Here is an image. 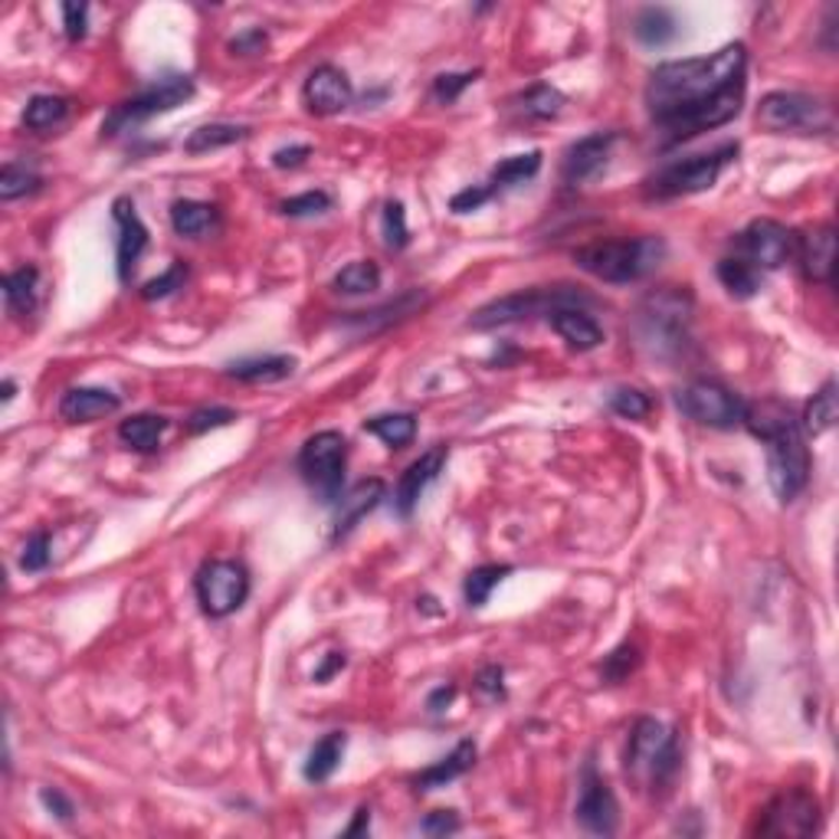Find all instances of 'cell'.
<instances>
[{"label": "cell", "instance_id": "obj_36", "mask_svg": "<svg viewBox=\"0 0 839 839\" xmlns=\"http://www.w3.org/2000/svg\"><path fill=\"white\" fill-rule=\"evenodd\" d=\"M512 574V564H482L475 571L466 574V584H462V597H466V607L479 610L488 603L492 590L506 581Z\"/></svg>", "mask_w": 839, "mask_h": 839}, {"label": "cell", "instance_id": "obj_20", "mask_svg": "<svg viewBox=\"0 0 839 839\" xmlns=\"http://www.w3.org/2000/svg\"><path fill=\"white\" fill-rule=\"evenodd\" d=\"M384 492H387V485H384L381 479H365V482H358L352 492H345L339 501H334V506H339V509H334L331 542H342V538H348V535H352V532L361 525V519L381 506Z\"/></svg>", "mask_w": 839, "mask_h": 839}, {"label": "cell", "instance_id": "obj_7", "mask_svg": "<svg viewBox=\"0 0 839 839\" xmlns=\"http://www.w3.org/2000/svg\"><path fill=\"white\" fill-rule=\"evenodd\" d=\"M758 125L771 135H829L832 109L806 92H767L758 105Z\"/></svg>", "mask_w": 839, "mask_h": 839}, {"label": "cell", "instance_id": "obj_25", "mask_svg": "<svg viewBox=\"0 0 839 839\" xmlns=\"http://www.w3.org/2000/svg\"><path fill=\"white\" fill-rule=\"evenodd\" d=\"M538 171H542V151L512 154V157L498 161V164L492 167V175H488V181H485L482 188L488 191V198H498V194H506V191H512V188L532 181Z\"/></svg>", "mask_w": 839, "mask_h": 839}, {"label": "cell", "instance_id": "obj_49", "mask_svg": "<svg viewBox=\"0 0 839 839\" xmlns=\"http://www.w3.org/2000/svg\"><path fill=\"white\" fill-rule=\"evenodd\" d=\"M63 27H66V40L79 43L89 30V8L86 4H63Z\"/></svg>", "mask_w": 839, "mask_h": 839}, {"label": "cell", "instance_id": "obj_17", "mask_svg": "<svg viewBox=\"0 0 839 839\" xmlns=\"http://www.w3.org/2000/svg\"><path fill=\"white\" fill-rule=\"evenodd\" d=\"M352 79L339 66H315L302 86V102L312 115H339L352 105Z\"/></svg>", "mask_w": 839, "mask_h": 839}, {"label": "cell", "instance_id": "obj_58", "mask_svg": "<svg viewBox=\"0 0 839 839\" xmlns=\"http://www.w3.org/2000/svg\"><path fill=\"white\" fill-rule=\"evenodd\" d=\"M368 826H371V810H368V806H361V810H358V816H355V823H352L345 832H348V836H358V832H368Z\"/></svg>", "mask_w": 839, "mask_h": 839}, {"label": "cell", "instance_id": "obj_39", "mask_svg": "<svg viewBox=\"0 0 839 839\" xmlns=\"http://www.w3.org/2000/svg\"><path fill=\"white\" fill-rule=\"evenodd\" d=\"M381 285V269L371 259L348 263L339 276H334V292L342 295H368Z\"/></svg>", "mask_w": 839, "mask_h": 839}, {"label": "cell", "instance_id": "obj_13", "mask_svg": "<svg viewBox=\"0 0 839 839\" xmlns=\"http://www.w3.org/2000/svg\"><path fill=\"white\" fill-rule=\"evenodd\" d=\"M816 826H819V800L803 787H790L761 810L754 832L758 836H810V832H816Z\"/></svg>", "mask_w": 839, "mask_h": 839}, {"label": "cell", "instance_id": "obj_28", "mask_svg": "<svg viewBox=\"0 0 839 839\" xmlns=\"http://www.w3.org/2000/svg\"><path fill=\"white\" fill-rule=\"evenodd\" d=\"M167 423L171 420L161 417V414H135V417L122 420L118 440L135 453H154L161 446V436H164Z\"/></svg>", "mask_w": 839, "mask_h": 839}, {"label": "cell", "instance_id": "obj_51", "mask_svg": "<svg viewBox=\"0 0 839 839\" xmlns=\"http://www.w3.org/2000/svg\"><path fill=\"white\" fill-rule=\"evenodd\" d=\"M501 679H506L501 665H485L479 673V679H475V689L488 699H506V686H501Z\"/></svg>", "mask_w": 839, "mask_h": 839}, {"label": "cell", "instance_id": "obj_37", "mask_svg": "<svg viewBox=\"0 0 839 839\" xmlns=\"http://www.w3.org/2000/svg\"><path fill=\"white\" fill-rule=\"evenodd\" d=\"M250 135L246 125H230V122H214V125H201L198 131H191V138L185 141L188 154H204V151H217L227 144H237Z\"/></svg>", "mask_w": 839, "mask_h": 839}, {"label": "cell", "instance_id": "obj_24", "mask_svg": "<svg viewBox=\"0 0 839 839\" xmlns=\"http://www.w3.org/2000/svg\"><path fill=\"white\" fill-rule=\"evenodd\" d=\"M475 754H479V748H475V741H472V738L459 741L446 758H440L436 764L423 767V771L414 777V790H417V793H427V790L446 787L449 780L462 777V774L475 764Z\"/></svg>", "mask_w": 839, "mask_h": 839}, {"label": "cell", "instance_id": "obj_26", "mask_svg": "<svg viewBox=\"0 0 839 839\" xmlns=\"http://www.w3.org/2000/svg\"><path fill=\"white\" fill-rule=\"evenodd\" d=\"M345 748H348V735L345 732H328L321 741L312 745L308 758H305V780L308 784H325L334 771H339L342 758H345Z\"/></svg>", "mask_w": 839, "mask_h": 839}, {"label": "cell", "instance_id": "obj_54", "mask_svg": "<svg viewBox=\"0 0 839 839\" xmlns=\"http://www.w3.org/2000/svg\"><path fill=\"white\" fill-rule=\"evenodd\" d=\"M40 800H43V806L56 816V819H73V800L66 797V793H60V790H40Z\"/></svg>", "mask_w": 839, "mask_h": 839}, {"label": "cell", "instance_id": "obj_55", "mask_svg": "<svg viewBox=\"0 0 839 839\" xmlns=\"http://www.w3.org/2000/svg\"><path fill=\"white\" fill-rule=\"evenodd\" d=\"M312 154V148L308 144H292V148H279L276 154H272V164L276 167H298V164H305V157Z\"/></svg>", "mask_w": 839, "mask_h": 839}, {"label": "cell", "instance_id": "obj_42", "mask_svg": "<svg viewBox=\"0 0 839 839\" xmlns=\"http://www.w3.org/2000/svg\"><path fill=\"white\" fill-rule=\"evenodd\" d=\"M381 230H384V243L391 250H404L410 243V227H407V211L401 201H387L384 204V217H381Z\"/></svg>", "mask_w": 839, "mask_h": 839}, {"label": "cell", "instance_id": "obj_10", "mask_svg": "<svg viewBox=\"0 0 839 839\" xmlns=\"http://www.w3.org/2000/svg\"><path fill=\"white\" fill-rule=\"evenodd\" d=\"M348 466V440L339 430H321L308 436L298 449V472L318 492L321 501L334 506L342 498Z\"/></svg>", "mask_w": 839, "mask_h": 839}, {"label": "cell", "instance_id": "obj_3", "mask_svg": "<svg viewBox=\"0 0 839 839\" xmlns=\"http://www.w3.org/2000/svg\"><path fill=\"white\" fill-rule=\"evenodd\" d=\"M626 777L639 787L649 790L652 797H662L673 787L683 758H679V735L669 732L656 719H639L630 732L626 741Z\"/></svg>", "mask_w": 839, "mask_h": 839}, {"label": "cell", "instance_id": "obj_19", "mask_svg": "<svg viewBox=\"0 0 839 839\" xmlns=\"http://www.w3.org/2000/svg\"><path fill=\"white\" fill-rule=\"evenodd\" d=\"M446 456H449L446 446H433V449H427L417 462H410V466L404 469V475H401V482H397V492H394V509H397L401 519H410V516H414L417 501L423 498V492L430 488V482H436V475L443 472Z\"/></svg>", "mask_w": 839, "mask_h": 839}, {"label": "cell", "instance_id": "obj_47", "mask_svg": "<svg viewBox=\"0 0 839 839\" xmlns=\"http://www.w3.org/2000/svg\"><path fill=\"white\" fill-rule=\"evenodd\" d=\"M475 79H479L475 69H472V73H443V76L433 79V96H436L440 102H456V99L462 96V89H469Z\"/></svg>", "mask_w": 839, "mask_h": 839}, {"label": "cell", "instance_id": "obj_46", "mask_svg": "<svg viewBox=\"0 0 839 839\" xmlns=\"http://www.w3.org/2000/svg\"><path fill=\"white\" fill-rule=\"evenodd\" d=\"M50 551H53V538H50V532H34V535H30V542L24 545L21 568H24L27 574L47 571V568H50V558H53Z\"/></svg>", "mask_w": 839, "mask_h": 839}, {"label": "cell", "instance_id": "obj_52", "mask_svg": "<svg viewBox=\"0 0 839 839\" xmlns=\"http://www.w3.org/2000/svg\"><path fill=\"white\" fill-rule=\"evenodd\" d=\"M420 829L430 832V836H446V832H456V829H459V816H456L453 810H436V813L423 816Z\"/></svg>", "mask_w": 839, "mask_h": 839}, {"label": "cell", "instance_id": "obj_35", "mask_svg": "<svg viewBox=\"0 0 839 839\" xmlns=\"http://www.w3.org/2000/svg\"><path fill=\"white\" fill-rule=\"evenodd\" d=\"M73 102L66 96H34L24 109V125L30 131H50L69 118Z\"/></svg>", "mask_w": 839, "mask_h": 839}, {"label": "cell", "instance_id": "obj_57", "mask_svg": "<svg viewBox=\"0 0 839 839\" xmlns=\"http://www.w3.org/2000/svg\"><path fill=\"white\" fill-rule=\"evenodd\" d=\"M453 696H456V686H443V689H436L433 696H430V712H443V705H449L453 702Z\"/></svg>", "mask_w": 839, "mask_h": 839}, {"label": "cell", "instance_id": "obj_9", "mask_svg": "<svg viewBox=\"0 0 839 839\" xmlns=\"http://www.w3.org/2000/svg\"><path fill=\"white\" fill-rule=\"evenodd\" d=\"M194 89L198 86H194V79L188 73H175V76H164V79L151 82L148 89H141L138 96L118 102L109 112V118L102 122V138H115V135H122V131L148 122V118H154V115H164V112L185 105L194 96Z\"/></svg>", "mask_w": 839, "mask_h": 839}, {"label": "cell", "instance_id": "obj_41", "mask_svg": "<svg viewBox=\"0 0 839 839\" xmlns=\"http://www.w3.org/2000/svg\"><path fill=\"white\" fill-rule=\"evenodd\" d=\"M610 410L623 420H646L652 414V401L636 387H620L610 394Z\"/></svg>", "mask_w": 839, "mask_h": 839}, {"label": "cell", "instance_id": "obj_38", "mask_svg": "<svg viewBox=\"0 0 839 839\" xmlns=\"http://www.w3.org/2000/svg\"><path fill=\"white\" fill-rule=\"evenodd\" d=\"M719 279H722V285L735 298H751L761 289V272L748 259H741V256H725L719 263Z\"/></svg>", "mask_w": 839, "mask_h": 839}, {"label": "cell", "instance_id": "obj_56", "mask_svg": "<svg viewBox=\"0 0 839 839\" xmlns=\"http://www.w3.org/2000/svg\"><path fill=\"white\" fill-rule=\"evenodd\" d=\"M339 669H345V652H331L318 669H315V676H312V683H328Z\"/></svg>", "mask_w": 839, "mask_h": 839}, {"label": "cell", "instance_id": "obj_50", "mask_svg": "<svg viewBox=\"0 0 839 839\" xmlns=\"http://www.w3.org/2000/svg\"><path fill=\"white\" fill-rule=\"evenodd\" d=\"M488 201H492L488 191H485L482 185H472V188L459 191V194L449 201V211H453V214H472V211H479V207L488 204Z\"/></svg>", "mask_w": 839, "mask_h": 839}, {"label": "cell", "instance_id": "obj_18", "mask_svg": "<svg viewBox=\"0 0 839 839\" xmlns=\"http://www.w3.org/2000/svg\"><path fill=\"white\" fill-rule=\"evenodd\" d=\"M112 220L118 227V240H115V269H118V279L128 282L141 253L148 250V227L141 224V217L135 214V204L131 198H118L112 204Z\"/></svg>", "mask_w": 839, "mask_h": 839}, {"label": "cell", "instance_id": "obj_29", "mask_svg": "<svg viewBox=\"0 0 839 839\" xmlns=\"http://www.w3.org/2000/svg\"><path fill=\"white\" fill-rule=\"evenodd\" d=\"M40 298V269L37 266H21L4 276V302L14 315H34Z\"/></svg>", "mask_w": 839, "mask_h": 839}, {"label": "cell", "instance_id": "obj_34", "mask_svg": "<svg viewBox=\"0 0 839 839\" xmlns=\"http://www.w3.org/2000/svg\"><path fill=\"white\" fill-rule=\"evenodd\" d=\"M365 430L374 433L391 449H404L417 436V417L414 414H378V417L365 420Z\"/></svg>", "mask_w": 839, "mask_h": 839}, {"label": "cell", "instance_id": "obj_48", "mask_svg": "<svg viewBox=\"0 0 839 839\" xmlns=\"http://www.w3.org/2000/svg\"><path fill=\"white\" fill-rule=\"evenodd\" d=\"M237 420V414L230 410V407H204V410H194L191 417H188V433H207V430H217V427H227V423H233Z\"/></svg>", "mask_w": 839, "mask_h": 839}, {"label": "cell", "instance_id": "obj_43", "mask_svg": "<svg viewBox=\"0 0 839 839\" xmlns=\"http://www.w3.org/2000/svg\"><path fill=\"white\" fill-rule=\"evenodd\" d=\"M639 665V649L633 646V643H623V646H616L607 659H603V665H600V673H603V679L607 683H623V679H630V673Z\"/></svg>", "mask_w": 839, "mask_h": 839}, {"label": "cell", "instance_id": "obj_22", "mask_svg": "<svg viewBox=\"0 0 839 839\" xmlns=\"http://www.w3.org/2000/svg\"><path fill=\"white\" fill-rule=\"evenodd\" d=\"M122 397L105 387H73L60 401V417L66 423H96L118 414Z\"/></svg>", "mask_w": 839, "mask_h": 839}, {"label": "cell", "instance_id": "obj_4", "mask_svg": "<svg viewBox=\"0 0 839 839\" xmlns=\"http://www.w3.org/2000/svg\"><path fill=\"white\" fill-rule=\"evenodd\" d=\"M662 256H665V243L659 237H636V240H600V243L581 246L574 253V263L600 282L626 285L649 276Z\"/></svg>", "mask_w": 839, "mask_h": 839}, {"label": "cell", "instance_id": "obj_1", "mask_svg": "<svg viewBox=\"0 0 839 839\" xmlns=\"http://www.w3.org/2000/svg\"><path fill=\"white\" fill-rule=\"evenodd\" d=\"M745 43H728L712 56L656 66L646 82V109L656 128L676 144L728 125L745 105Z\"/></svg>", "mask_w": 839, "mask_h": 839}, {"label": "cell", "instance_id": "obj_53", "mask_svg": "<svg viewBox=\"0 0 839 839\" xmlns=\"http://www.w3.org/2000/svg\"><path fill=\"white\" fill-rule=\"evenodd\" d=\"M263 47H266V34L263 30H246L237 40H230L233 56H256V53H263Z\"/></svg>", "mask_w": 839, "mask_h": 839}, {"label": "cell", "instance_id": "obj_16", "mask_svg": "<svg viewBox=\"0 0 839 839\" xmlns=\"http://www.w3.org/2000/svg\"><path fill=\"white\" fill-rule=\"evenodd\" d=\"M616 138H620L616 131H594V135L574 141L561 157V181L568 188H584L587 181H594L607 167Z\"/></svg>", "mask_w": 839, "mask_h": 839}, {"label": "cell", "instance_id": "obj_59", "mask_svg": "<svg viewBox=\"0 0 839 839\" xmlns=\"http://www.w3.org/2000/svg\"><path fill=\"white\" fill-rule=\"evenodd\" d=\"M14 391H17V384H14V381H4V404L14 401Z\"/></svg>", "mask_w": 839, "mask_h": 839}, {"label": "cell", "instance_id": "obj_2", "mask_svg": "<svg viewBox=\"0 0 839 839\" xmlns=\"http://www.w3.org/2000/svg\"><path fill=\"white\" fill-rule=\"evenodd\" d=\"M741 423L767 446V479L774 495L787 506V501H793L806 488V479H810V449H806L800 420L787 404L761 401L745 407Z\"/></svg>", "mask_w": 839, "mask_h": 839}, {"label": "cell", "instance_id": "obj_27", "mask_svg": "<svg viewBox=\"0 0 839 839\" xmlns=\"http://www.w3.org/2000/svg\"><path fill=\"white\" fill-rule=\"evenodd\" d=\"M230 378L243 381V384H276L295 374V358L285 355H266V358H246L227 368Z\"/></svg>", "mask_w": 839, "mask_h": 839}, {"label": "cell", "instance_id": "obj_12", "mask_svg": "<svg viewBox=\"0 0 839 839\" xmlns=\"http://www.w3.org/2000/svg\"><path fill=\"white\" fill-rule=\"evenodd\" d=\"M676 404L689 420H696L702 427H712V430H735L745 420V407H748L732 387H725L719 381H709V378H699V381L686 384L676 394Z\"/></svg>", "mask_w": 839, "mask_h": 839}, {"label": "cell", "instance_id": "obj_21", "mask_svg": "<svg viewBox=\"0 0 839 839\" xmlns=\"http://www.w3.org/2000/svg\"><path fill=\"white\" fill-rule=\"evenodd\" d=\"M793 253L800 259V269L810 282H832L836 269V230L829 224L813 227L810 233L797 237Z\"/></svg>", "mask_w": 839, "mask_h": 839}, {"label": "cell", "instance_id": "obj_30", "mask_svg": "<svg viewBox=\"0 0 839 839\" xmlns=\"http://www.w3.org/2000/svg\"><path fill=\"white\" fill-rule=\"evenodd\" d=\"M633 34L643 47H665L679 37L676 14L665 8H643L633 21Z\"/></svg>", "mask_w": 839, "mask_h": 839}, {"label": "cell", "instance_id": "obj_40", "mask_svg": "<svg viewBox=\"0 0 839 839\" xmlns=\"http://www.w3.org/2000/svg\"><path fill=\"white\" fill-rule=\"evenodd\" d=\"M43 178L34 171V167L27 164H17V161H8L4 171H0V201H17V198H27L34 191H40Z\"/></svg>", "mask_w": 839, "mask_h": 839}, {"label": "cell", "instance_id": "obj_45", "mask_svg": "<svg viewBox=\"0 0 839 839\" xmlns=\"http://www.w3.org/2000/svg\"><path fill=\"white\" fill-rule=\"evenodd\" d=\"M279 211H282L285 217H292V220H298V217H318V214L331 211V194H325V191H308V194H298V198L282 201Z\"/></svg>", "mask_w": 839, "mask_h": 839}, {"label": "cell", "instance_id": "obj_6", "mask_svg": "<svg viewBox=\"0 0 839 839\" xmlns=\"http://www.w3.org/2000/svg\"><path fill=\"white\" fill-rule=\"evenodd\" d=\"M581 305H594V295L574 289V285H535V289H522L512 295H501L488 305H482L469 325L472 328H498V325H516V321H532L538 315H551L558 308H581Z\"/></svg>", "mask_w": 839, "mask_h": 839}, {"label": "cell", "instance_id": "obj_14", "mask_svg": "<svg viewBox=\"0 0 839 839\" xmlns=\"http://www.w3.org/2000/svg\"><path fill=\"white\" fill-rule=\"evenodd\" d=\"M574 816H577L581 829H587L594 836H613L616 826H620V803H616L610 784L597 774L594 764H584L581 797H577Z\"/></svg>", "mask_w": 839, "mask_h": 839}, {"label": "cell", "instance_id": "obj_5", "mask_svg": "<svg viewBox=\"0 0 839 839\" xmlns=\"http://www.w3.org/2000/svg\"><path fill=\"white\" fill-rule=\"evenodd\" d=\"M692 321V295L679 289H662L643 298L636 308V334L639 345L659 358L679 355L689 342Z\"/></svg>", "mask_w": 839, "mask_h": 839}, {"label": "cell", "instance_id": "obj_33", "mask_svg": "<svg viewBox=\"0 0 839 839\" xmlns=\"http://www.w3.org/2000/svg\"><path fill=\"white\" fill-rule=\"evenodd\" d=\"M836 414H839V407H836V381H826L813 394L806 410H803V420H800L803 436H823L836 423Z\"/></svg>", "mask_w": 839, "mask_h": 839}, {"label": "cell", "instance_id": "obj_11", "mask_svg": "<svg viewBox=\"0 0 839 839\" xmlns=\"http://www.w3.org/2000/svg\"><path fill=\"white\" fill-rule=\"evenodd\" d=\"M194 594H198V603L207 616L224 620L246 603L250 571H246V564H240L233 558L204 561L201 571L194 574Z\"/></svg>", "mask_w": 839, "mask_h": 839}, {"label": "cell", "instance_id": "obj_31", "mask_svg": "<svg viewBox=\"0 0 839 839\" xmlns=\"http://www.w3.org/2000/svg\"><path fill=\"white\" fill-rule=\"evenodd\" d=\"M217 224V207L204 201H175L171 204V227L178 237L201 240Z\"/></svg>", "mask_w": 839, "mask_h": 839}, {"label": "cell", "instance_id": "obj_8", "mask_svg": "<svg viewBox=\"0 0 839 839\" xmlns=\"http://www.w3.org/2000/svg\"><path fill=\"white\" fill-rule=\"evenodd\" d=\"M738 157V144H722L709 154H696L689 161H679V164H669L662 167V171L656 178L646 181V194L656 198V201H665V198H689V194H702L709 188L719 185L722 171Z\"/></svg>", "mask_w": 839, "mask_h": 839}, {"label": "cell", "instance_id": "obj_32", "mask_svg": "<svg viewBox=\"0 0 839 839\" xmlns=\"http://www.w3.org/2000/svg\"><path fill=\"white\" fill-rule=\"evenodd\" d=\"M564 105H568L564 92H558L555 86H545V82L525 89V92L516 99V109H519L525 118H532V122H551V118H558V115L564 112Z\"/></svg>", "mask_w": 839, "mask_h": 839}, {"label": "cell", "instance_id": "obj_15", "mask_svg": "<svg viewBox=\"0 0 839 839\" xmlns=\"http://www.w3.org/2000/svg\"><path fill=\"white\" fill-rule=\"evenodd\" d=\"M793 243L797 237L777 224V220H754L745 233H741V259H748L758 272H771L780 269L790 256H793Z\"/></svg>", "mask_w": 839, "mask_h": 839}, {"label": "cell", "instance_id": "obj_44", "mask_svg": "<svg viewBox=\"0 0 839 839\" xmlns=\"http://www.w3.org/2000/svg\"><path fill=\"white\" fill-rule=\"evenodd\" d=\"M185 282H188V266H185V263H175L167 272H161L157 279H148V282L141 285V298H148V302L167 298V295H175L178 289H185Z\"/></svg>", "mask_w": 839, "mask_h": 839}, {"label": "cell", "instance_id": "obj_23", "mask_svg": "<svg viewBox=\"0 0 839 839\" xmlns=\"http://www.w3.org/2000/svg\"><path fill=\"white\" fill-rule=\"evenodd\" d=\"M548 321L574 352H594L603 345V328L584 308H558L548 315Z\"/></svg>", "mask_w": 839, "mask_h": 839}]
</instances>
